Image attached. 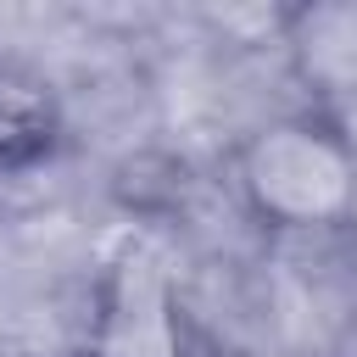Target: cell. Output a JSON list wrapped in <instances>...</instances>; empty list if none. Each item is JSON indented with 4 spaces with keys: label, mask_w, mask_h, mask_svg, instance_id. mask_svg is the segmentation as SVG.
<instances>
[{
    "label": "cell",
    "mask_w": 357,
    "mask_h": 357,
    "mask_svg": "<svg viewBox=\"0 0 357 357\" xmlns=\"http://www.w3.org/2000/svg\"><path fill=\"white\" fill-rule=\"evenodd\" d=\"M56 145V106L39 78L0 67V167H28Z\"/></svg>",
    "instance_id": "6da1fadb"
}]
</instances>
